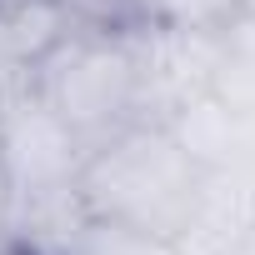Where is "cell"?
Masks as SVG:
<instances>
[{"mask_svg": "<svg viewBox=\"0 0 255 255\" xmlns=\"http://www.w3.org/2000/svg\"><path fill=\"white\" fill-rule=\"evenodd\" d=\"M75 185L90 215L175 235L200 185V165L175 145L160 120H135L85 155Z\"/></svg>", "mask_w": 255, "mask_h": 255, "instance_id": "obj_1", "label": "cell"}, {"mask_svg": "<svg viewBox=\"0 0 255 255\" xmlns=\"http://www.w3.org/2000/svg\"><path fill=\"white\" fill-rule=\"evenodd\" d=\"M30 85L60 110V120L85 140V150H95L100 140L140 120L130 30L75 20V30L30 70Z\"/></svg>", "mask_w": 255, "mask_h": 255, "instance_id": "obj_2", "label": "cell"}, {"mask_svg": "<svg viewBox=\"0 0 255 255\" xmlns=\"http://www.w3.org/2000/svg\"><path fill=\"white\" fill-rule=\"evenodd\" d=\"M85 155H90L85 140L60 120V110L30 80L0 105V170H5L10 195L75 185Z\"/></svg>", "mask_w": 255, "mask_h": 255, "instance_id": "obj_3", "label": "cell"}, {"mask_svg": "<svg viewBox=\"0 0 255 255\" xmlns=\"http://www.w3.org/2000/svg\"><path fill=\"white\" fill-rule=\"evenodd\" d=\"M130 55H135V90H140V120H170L195 95L215 90L220 70V30H190L165 20L130 25Z\"/></svg>", "mask_w": 255, "mask_h": 255, "instance_id": "obj_4", "label": "cell"}, {"mask_svg": "<svg viewBox=\"0 0 255 255\" xmlns=\"http://www.w3.org/2000/svg\"><path fill=\"white\" fill-rule=\"evenodd\" d=\"M255 230V175L240 165L200 170L185 220L175 225V255H235Z\"/></svg>", "mask_w": 255, "mask_h": 255, "instance_id": "obj_5", "label": "cell"}, {"mask_svg": "<svg viewBox=\"0 0 255 255\" xmlns=\"http://www.w3.org/2000/svg\"><path fill=\"white\" fill-rule=\"evenodd\" d=\"M165 130L175 135V145L200 170H225V165H240L245 170V110H235L215 90H205L190 105H180L165 120Z\"/></svg>", "mask_w": 255, "mask_h": 255, "instance_id": "obj_6", "label": "cell"}, {"mask_svg": "<svg viewBox=\"0 0 255 255\" xmlns=\"http://www.w3.org/2000/svg\"><path fill=\"white\" fill-rule=\"evenodd\" d=\"M70 30H75V15L65 10V0H0V55L25 75Z\"/></svg>", "mask_w": 255, "mask_h": 255, "instance_id": "obj_7", "label": "cell"}, {"mask_svg": "<svg viewBox=\"0 0 255 255\" xmlns=\"http://www.w3.org/2000/svg\"><path fill=\"white\" fill-rule=\"evenodd\" d=\"M70 255H175V240L160 235V230H140V225H125V220L90 215Z\"/></svg>", "mask_w": 255, "mask_h": 255, "instance_id": "obj_8", "label": "cell"}, {"mask_svg": "<svg viewBox=\"0 0 255 255\" xmlns=\"http://www.w3.org/2000/svg\"><path fill=\"white\" fill-rule=\"evenodd\" d=\"M240 10V0H145V20L190 25V30H225Z\"/></svg>", "mask_w": 255, "mask_h": 255, "instance_id": "obj_9", "label": "cell"}, {"mask_svg": "<svg viewBox=\"0 0 255 255\" xmlns=\"http://www.w3.org/2000/svg\"><path fill=\"white\" fill-rule=\"evenodd\" d=\"M65 10L80 25H105V30H130L145 20V0H65Z\"/></svg>", "mask_w": 255, "mask_h": 255, "instance_id": "obj_10", "label": "cell"}, {"mask_svg": "<svg viewBox=\"0 0 255 255\" xmlns=\"http://www.w3.org/2000/svg\"><path fill=\"white\" fill-rule=\"evenodd\" d=\"M25 80H30L25 70H15V65L5 60V55H0V105H5V100H10V95H15V90H20Z\"/></svg>", "mask_w": 255, "mask_h": 255, "instance_id": "obj_11", "label": "cell"}, {"mask_svg": "<svg viewBox=\"0 0 255 255\" xmlns=\"http://www.w3.org/2000/svg\"><path fill=\"white\" fill-rule=\"evenodd\" d=\"M5 210H10V185H5V170H0V255H5Z\"/></svg>", "mask_w": 255, "mask_h": 255, "instance_id": "obj_12", "label": "cell"}, {"mask_svg": "<svg viewBox=\"0 0 255 255\" xmlns=\"http://www.w3.org/2000/svg\"><path fill=\"white\" fill-rule=\"evenodd\" d=\"M235 15H245V20H255V0H240V10Z\"/></svg>", "mask_w": 255, "mask_h": 255, "instance_id": "obj_13", "label": "cell"}, {"mask_svg": "<svg viewBox=\"0 0 255 255\" xmlns=\"http://www.w3.org/2000/svg\"><path fill=\"white\" fill-rule=\"evenodd\" d=\"M235 255H255V230H250V235H245V245H240V250H235Z\"/></svg>", "mask_w": 255, "mask_h": 255, "instance_id": "obj_14", "label": "cell"}]
</instances>
